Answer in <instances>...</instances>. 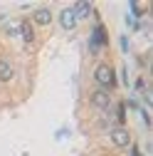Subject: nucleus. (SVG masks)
<instances>
[{
    "mask_svg": "<svg viewBox=\"0 0 153 156\" xmlns=\"http://www.w3.org/2000/svg\"><path fill=\"white\" fill-rule=\"evenodd\" d=\"M111 141L116 144V146H128V144H131V134H128V129L116 126V129L111 131Z\"/></svg>",
    "mask_w": 153,
    "mask_h": 156,
    "instance_id": "nucleus-5",
    "label": "nucleus"
},
{
    "mask_svg": "<svg viewBox=\"0 0 153 156\" xmlns=\"http://www.w3.org/2000/svg\"><path fill=\"white\" fill-rule=\"evenodd\" d=\"M74 12H76V20H79V17H89L91 15V5L89 3H76Z\"/></svg>",
    "mask_w": 153,
    "mask_h": 156,
    "instance_id": "nucleus-9",
    "label": "nucleus"
},
{
    "mask_svg": "<svg viewBox=\"0 0 153 156\" xmlns=\"http://www.w3.org/2000/svg\"><path fill=\"white\" fill-rule=\"evenodd\" d=\"M20 32H22V40H25V42H32V40H35V30H32V25H30L27 20L20 25Z\"/></svg>",
    "mask_w": 153,
    "mask_h": 156,
    "instance_id": "nucleus-8",
    "label": "nucleus"
},
{
    "mask_svg": "<svg viewBox=\"0 0 153 156\" xmlns=\"http://www.w3.org/2000/svg\"><path fill=\"white\" fill-rule=\"evenodd\" d=\"M94 80H97L104 89L106 87H114L116 84V77H114V69L109 67V65H99L97 69H94Z\"/></svg>",
    "mask_w": 153,
    "mask_h": 156,
    "instance_id": "nucleus-1",
    "label": "nucleus"
},
{
    "mask_svg": "<svg viewBox=\"0 0 153 156\" xmlns=\"http://www.w3.org/2000/svg\"><path fill=\"white\" fill-rule=\"evenodd\" d=\"M124 112H126V107H124V104H119V114H116V116H119V122H124V119H126V114H124Z\"/></svg>",
    "mask_w": 153,
    "mask_h": 156,
    "instance_id": "nucleus-10",
    "label": "nucleus"
},
{
    "mask_svg": "<svg viewBox=\"0 0 153 156\" xmlns=\"http://www.w3.org/2000/svg\"><path fill=\"white\" fill-rule=\"evenodd\" d=\"M59 25L64 30H74L76 27V12H74V8H67V10L59 12Z\"/></svg>",
    "mask_w": 153,
    "mask_h": 156,
    "instance_id": "nucleus-4",
    "label": "nucleus"
},
{
    "mask_svg": "<svg viewBox=\"0 0 153 156\" xmlns=\"http://www.w3.org/2000/svg\"><path fill=\"white\" fill-rule=\"evenodd\" d=\"M131 156H141V154H138V151H136V149H133V151H131Z\"/></svg>",
    "mask_w": 153,
    "mask_h": 156,
    "instance_id": "nucleus-11",
    "label": "nucleus"
},
{
    "mask_svg": "<svg viewBox=\"0 0 153 156\" xmlns=\"http://www.w3.org/2000/svg\"><path fill=\"white\" fill-rule=\"evenodd\" d=\"M101 45H106V30L101 27V25H97V30L91 32V40H89V47H91V52H97Z\"/></svg>",
    "mask_w": 153,
    "mask_h": 156,
    "instance_id": "nucleus-3",
    "label": "nucleus"
},
{
    "mask_svg": "<svg viewBox=\"0 0 153 156\" xmlns=\"http://www.w3.org/2000/svg\"><path fill=\"white\" fill-rule=\"evenodd\" d=\"M32 17H35V23H37V25H49V23H52V12H49L47 8L35 10V15H32Z\"/></svg>",
    "mask_w": 153,
    "mask_h": 156,
    "instance_id": "nucleus-7",
    "label": "nucleus"
},
{
    "mask_svg": "<svg viewBox=\"0 0 153 156\" xmlns=\"http://www.w3.org/2000/svg\"><path fill=\"white\" fill-rule=\"evenodd\" d=\"M91 104L99 107V109H109V104H111L109 92H106V89H94V92H91Z\"/></svg>",
    "mask_w": 153,
    "mask_h": 156,
    "instance_id": "nucleus-2",
    "label": "nucleus"
},
{
    "mask_svg": "<svg viewBox=\"0 0 153 156\" xmlns=\"http://www.w3.org/2000/svg\"><path fill=\"white\" fill-rule=\"evenodd\" d=\"M12 74H15V67L8 60H0V82H10Z\"/></svg>",
    "mask_w": 153,
    "mask_h": 156,
    "instance_id": "nucleus-6",
    "label": "nucleus"
}]
</instances>
